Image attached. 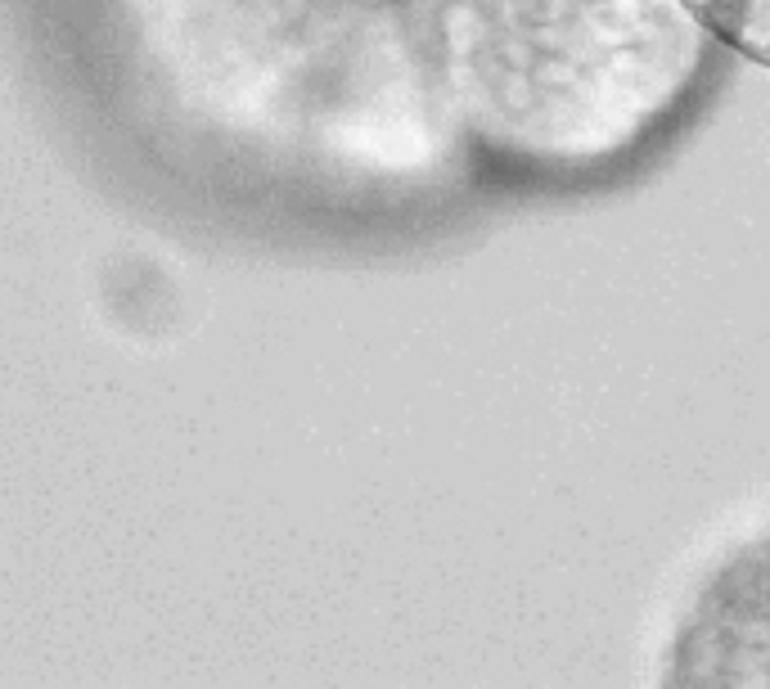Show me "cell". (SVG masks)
<instances>
[{
    "instance_id": "obj_2",
    "label": "cell",
    "mask_w": 770,
    "mask_h": 689,
    "mask_svg": "<svg viewBox=\"0 0 770 689\" xmlns=\"http://www.w3.org/2000/svg\"><path fill=\"white\" fill-rule=\"evenodd\" d=\"M667 685H770V541L743 545L694 595Z\"/></svg>"
},
{
    "instance_id": "obj_3",
    "label": "cell",
    "mask_w": 770,
    "mask_h": 689,
    "mask_svg": "<svg viewBox=\"0 0 770 689\" xmlns=\"http://www.w3.org/2000/svg\"><path fill=\"white\" fill-rule=\"evenodd\" d=\"M717 45L770 68V0H685Z\"/></svg>"
},
{
    "instance_id": "obj_1",
    "label": "cell",
    "mask_w": 770,
    "mask_h": 689,
    "mask_svg": "<svg viewBox=\"0 0 770 689\" xmlns=\"http://www.w3.org/2000/svg\"><path fill=\"white\" fill-rule=\"evenodd\" d=\"M712 50L685 0H446L460 141L536 172L640 150L698 91Z\"/></svg>"
}]
</instances>
